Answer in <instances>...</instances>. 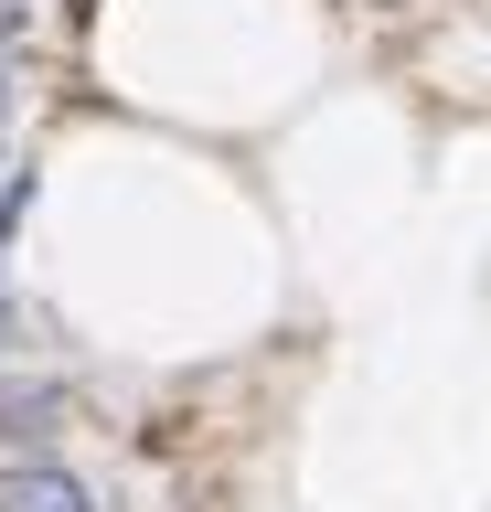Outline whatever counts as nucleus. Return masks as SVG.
Returning <instances> with one entry per match:
<instances>
[{
	"instance_id": "nucleus-1",
	"label": "nucleus",
	"mask_w": 491,
	"mask_h": 512,
	"mask_svg": "<svg viewBox=\"0 0 491 512\" xmlns=\"http://www.w3.org/2000/svg\"><path fill=\"white\" fill-rule=\"evenodd\" d=\"M97 416L75 363H0V459H43V448H75V427Z\"/></svg>"
},
{
	"instance_id": "nucleus-2",
	"label": "nucleus",
	"mask_w": 491,
	"mask_h": 512,
	"mask_svg": "<svg viewBox=\"0 0 491 512\" xmlns=\"http://www.w3.org/2000/svg\"><path fill=\"white\" fill-rule=\"evenodd\" d=\"M0 363H75L65 299H54L22 256H0Z\"/></svg>"
},
{
	"instance_id": "nucleus-3",
	"label": "nucleus",
	"mask_w": 491,
	"mask_h": 512,
	"mask_svg": "<svg viewBox=\"0 0 491 512\" xmlns=\"http://www.w3.org/2000/svg\"><path fill=\"white\" fill-rule=\"evenodd\" d=\"M0 512H107V491L75 448H43V459H0Z\"/></svg>"
},
{
	"instance_id": "nucleus-4",
	"label": "nucleus",
	"mask_w": 491,
	"mask_h": 512,
	"mask_svg": "<svg viewBox=\"0 0 491 512\" xmlns=\"http://www.w3.org/2000/svg\"><path fill=\"white\" fill-rule=\"evenodd\" d=\"M0 54L65 64V0H0Z\"/></svg>"
},
{
	"instance_id": "nucleus-5",
	"label": "nucleus",
	"mask_w": 491,
	"mask_h": 512,
	"mask_svg": "<svg viewBox=\"0 0 491 512\" xmlns=\"http://www.w3.org/2000/svg\"><path fill=\"white\" fill-rule=\"evenodd\" d=\"M43 75H54V64H33V54H0V150H33Z\"/></svg>"
},
{
	"instance_id": "nucleus-6",
	"label": "nucleus",
	"mask_w": 491,
	"mask_h": 512,
	"mask_svg": "<svg viewBox=\"0 0 491 512\" xmlns=\"http://www.w3.org/2000/svg\"><path fill=\"white\" fill-rule=\"evenodd\" d=\"M417 11H427V0H417Z\"/></svg>"
}]
</instances>
